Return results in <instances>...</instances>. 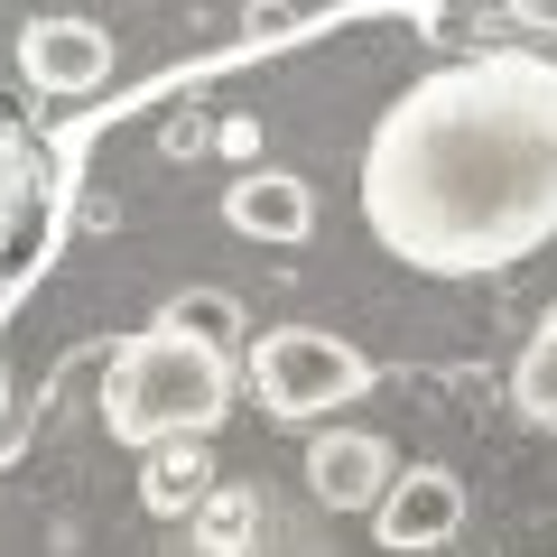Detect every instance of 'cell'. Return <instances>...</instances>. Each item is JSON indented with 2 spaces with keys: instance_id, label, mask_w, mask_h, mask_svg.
<instances>
[{
  "instance_id": "cell-1",
  "label": "cell",
  "mask_w": 557,
  "mask_h": 557,
  "mask_svg": "<svg viewBox=\"0 0 557 557\" xmlns=\"http://www.w3.org/2000/svg\"><path fill=\"white\" fill-rule=\"evenodd\" d=\"M362 223L418 278H493L557 242V57L483 47L391 94L362 139Z\"/></svg>"
},
{
  "instance_id": "cell-2",
  "label": "cell",
  "mask_w": 557,
  "mask_h": 557,
  "mask_svg": "<svg viewBox=\"0 0 557 557\" xmlns=\"http://www.w3.org/2000/svg\"><path fill=\"white\" fill-rule=\"evenodd\" d=\"M223 409H233V354L177 335V325H139L112 354V372H102V428H112V446H131V456L214 437Z\"/></svg>"
},
{
  "instance_id": "cell-3",
  "label": "cell",
  "mask_w": 557,
  "mask_h": 557,
  "mask_svg": "<svg viewBox=\"0 0 557 557\" xmlns=\"http://www.w3.org/2000/svg\"><path fill=\"white\" fill-rule=\"evenodd\" d=\"M251 391H260L270 418L307 428V418L354 409V399L372 391V362H362L344 335H325V325H278V335L251 344Z\"/></svg>"
},
{
  "instance_id": "cell-4",
  "label": "cell",
  "mask_w": 557,
  "mask_h": 557,
  "mask_svg": "<svg viewBox=\"0 0 557 557\" xmlns=\"http://www.w3.org/2000/svg\"><path fill=\"white\" fill-rule=\"evenodd\" d=\"M456 530H465V483L446 465H399V483L372 511V539L391 557H418V548H446Z\"/></svg>"
},
{
  "instance_id": "cell-5",
  "label": "cell",
  "mask_w": 557,
  "mask_h": 557,
  "mask_svg": "<svg viewBox=\"0 0 557 557\" xmlns=\"http://www.w3.org/2000/svg\"><path fill=\"white\" fill-rule=\"evenodd\" d=\"M399 483V456L372 437V428H325L307 446V493L325 511H381V493Z\"/></svg>"
},
{
  "instance_id": "cell-6",
  "label": "cell",
  "mask_w": 557,
  "mask_h": 557,
  "mask_svg": "<svg viewBox=\"0 0 557 557\" xmlns=\"http://www.w3.org/2000/svg\"><path fill=\"white\" fill-rule=\"evenodd\" d=\"M20 65L38 94H94L112 75V38L94 20H28L20 28Z\"/></svg>"
},
{
  "instance_id": "cell-7",
  "label": "cell",
  "mask_w": 557,
  "mask_h": 557,
  "mask_svg": "<svg viewBox=\"0 0 557 557\" xmlns=\"http://www.w3.org/2000/svg\"><path fill=\"white\" fill-rule=\"evenodd\" d=\"M223 223L251 233V242H307L317 233V186L288 177V168H242L223 186Z\"/></svg>"
},
{
  "instance_id": "cell-8",
  "label": "cell",
  "mask_w": 557,
  "mask_h": 557,
  "mask_svg": "<svg viewBox=\"0 0 557 557\" xmlns=\"http://www.w3.org/2000/svg\"><path fill=\"white\" fill-rule=\"evenodd\" d=\"M159 325H177V335H196V344H214V354H233L251 325H242V307L223 298V288H186V298H168L159 307Z\"/></svg>"
},
{
  "instance_id": "cell-9",
  "label": "cell",
  "mask_w": 557,
  "mask_h": 557,
  "mask_svg": "<svg viewBox=\"0 0 557 557\" xmlns=\"http://www.w3.org/2000/svg\"><path fill=\"white\" fill-rule=\"evenodd\" d=\"M511 399H520V418L557 428V317L530 335V354H520V372H511Z\"/></svg>"
},
{
  "instance_id": "cell-10",
  "label": "cell",
  "mask_w": 557,
  "mask_h": 557,
  "mask_svg": "<svg viewBox=\"0 0 557 557\" xmlns=\"http://www.w3.org/2000/svg\"><path fill=\"white\" fill-rule=\"evenodd\" d=\"M196 465H177V456H168V446H159V465H149V511H159V520H177L186 511V502H196Z\"/></svg>"
},
{
  "instance_id": "cell-11",
  "label": "cell",
  "mask_w": 557,
  "mask_h": 557,
  "mask_svg": "<svg viewBox=\"0 0 557 557\" xmlns=\"http://www.w3.org/2000/svg\"><path fill=\"white\" fill-rule=\"evenodd\" d=\"M511 20L539 28V38H557V0H511Z\"/></svg>"
}]
</instances>
